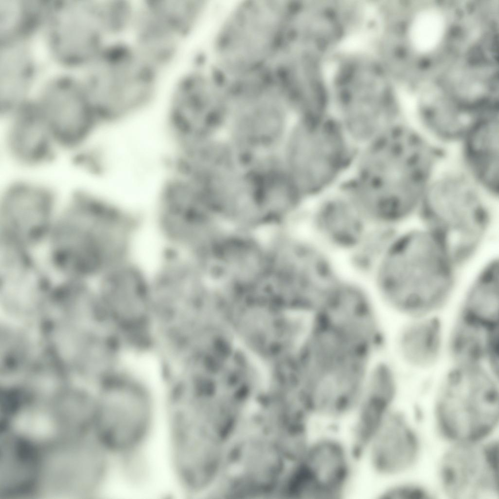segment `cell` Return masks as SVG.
Returning <instances> with one entry per match:
<instances>
[{
	"instance_id": "obj_1",
	"label": "cell",
	"mask_w": 499,
	"mask_h": 499,
	"mask_svg": "<svg viewBox=\"0 0 499 499\" xmlns=\"http://www.w3.org/2000/svg\"><path fill=\"white\" fill-rule=\"evenodd\" d=\"M364 145L346 190L371 224L397 230L411 224L441 162L436 145L403 121Z\"/></svg>"
},
{
	"instance_id": "obj_2",
	"label": "cell",
	"mask_w": 499,
	"mask_h": 499,
	"mask_svg": "<svg viewBox=\"0 0 499 499\" xmlns=\"http://www.w3.org/2000/svg\"><path fill=\"white\" fill-rule=\"evenodd\" d=\"M462 269L418 222L395 232L368 280L379 306L406 319L435 315L460 288Z\"/></svg>"
},
{
	"instance_id": "obj_3",
	"label": "cell",
	"mask_w": 499,
	"mask_h": 499,
	"mask_svg": "<svg viewBox=\"0 0 499 499\" xmlns=\"http://www.w3.org/2000/svg\"><path fill=\"white\" fill-rule=\"evenodd\" d=\"M135 215L88 190L71 194L48 238L49 259L65 278L100 277L129 259Z\"/></svg>"
},
{
	"instance_id": "obj_4",
	"label": "cell",
	"mask_w": 499,
	"mask_h": 499,
	"mask_svg": "<svg viewBox=\"0 0 499 499\" xmlns=\"http://www.w3.org/2000/svg\"><path fill=\"white\" fill-rule=\"evenodd\" d=\"M498 202L461 165L440 163L424 191L416 221L464 269L492 240Z\"/></svg>"
},
{
	"instance_id": "obj_5",
	"label": "cell",
	"mask_w": 499,
	"mask_h": 499,
	"mask_svg": "<svg viewBox=\"0 0 499 499\" xmlns=\"http://www.w3.org/2000/svg\"><path fill=\"white\" fill-rule=\"evenodd\" d=\"M89 67L83 81L100 125L147 106L158 92L162 76L126 39L108 43Z\"/></svg>"
},
{
	"instance_id": "obj_6",
	"label": "cell",
	"mask_w": 499,
	"mask_h": 499,
	"mask_svg": "<svg viewBox=\"0 0 499 499\" xmlns=\"http://www.w3.org/2000/svg\"><path fill=\"white\" fill-rule=\"evenodd\" d=\"M435 413L441 432L455 443L484 440L498 424V376L484 366H452L441 383Z\"/></svg>"
},
{
	"instance_id": "obj_7",
	"label": "cell",
	"mask_w": 499,
	"mask_h": 499,
	"mask_svg": "<svg viewBox=\"0 0 499 499\" xmlns=\"http://www.w3.org/2000/svg\"><path fill=\"white\" fill-rule=\"evenodd\" d=\"M49 5L43 25L46 43L58 63L89 65L113 40L106 0H63Z\"/></svg>"
},
{
	"instance_id": "obj_8",
	"label": "cell",
	"mask_w": 499,
	"mask_h": 499,
	"mask_svg": "<svg viewBox=\"0 0 499 499\" xmlns=\"http://www.w3.org/2000/svg\"><path fill=\"white\" fill-rule=\"evenodd\" d=\"M359 465L358 453L345 433L335 427L316 428L296 470L302 498H345L353 488Z\"/></svg>"
},
{
	"instance_id": "obj_9",
	"label": "cell",
	"mask_w": 499,
	"mask_h": 499,
	"mask_svg": "<svg viewBox=\"0 0 499 499\" xmlns=\"http://www.w3.org/2000/svg\"><path fill=\"white\" fill-rule=\"evenodd\" d=\"M339 121L308 118L296 134L293 158L297 182L311 201L328 192L351 159V145Z\"/></svg>"
},
{
	"instance_id": "obj_10",
	"label": "cell",
	"mask_w": 499,
	"mask_h": 499,
	"mask_svg": "<svg viewBox=\"0 0 499 499\" xmlns=\"http://www.w3.org/2000/svg\"><path fill=\"white\" fill-rule=\"evenodd\" d=\"M60 207L54 189L43 181H8L0 195V242L31 250L47 242Z\"/></svg>"
},
{
	"instance_id": "obj_11",
	"label": "cell",
	"mask_w": 499,
	"mask_h": 499,
	"mask_svg": "<svg viewBox=\"0 0 499 499\" xmlns=\"http://www.w3.org/2000/svg\"><path fill=\"white\" fill-rule=\"evenodd\" d=\"M31 100L60 151L72 154L92 143L100 125L83 80L68 74L52 77Z\"/></svg>"
},
{
	"instance_id": "obj_12",
	"label": "cell",
	"mask_w": 499,
	"mask_h": 499,
	"mask_svg": "<svg viewBox=\"0 0 499 499\" xmlns=\"http://www.w3.org/2000/svg\"><path fill=\"white\" fill-rule=\"evenodd\" d=\"M104 441L113 452L126 454L145 440L153 425L154 407L148 391L133 379H117L100 407Z\"/></svg>"
},
{
	"instance_id": "obj_13",
	"label": "cell",
	"mask_w": 499,
	"mask_h": 499,
	"mask_svg": "<svg viewBox=\"0 0 499 499\" xmlns=\"http://www.w3.org/2000/svg\"><path fill=\"white\" fill-rule=\"evenodd\" d=\"M305 211L304 233L341 260L371 225L344 189L328 192L311 201Z\"/></svg>"
},
{
	"instance_id": "obj_14",
	"label": "cell",
	"mask_w": 499,
	"mask_h": 499,
	"mask_svg": "<svg viewBox=\"0 0 499 499\" xmlns=\"http://www.w3.org/2000/svg\"><path fill=\"white\" fill-rule=\"evenodd\" d=\"M498 442L455 443L442 457L440 477L453 499H495L499 496Z\"/></svg>"
},
{
	"instance_id": "obj_15",
	"label": "cell",
	"mask_w": 499,
	"mask_h": 499,
	"mask_svg": "<svg viewBox=\"0 0 499 499\" xmlns=\"http://www.w3.org/2000/svg\"><path fill=\"white\" fill-rule=\"evenodd\" d=\"M417 433L401 413L394 410L358 452L360 465L377 481L392 480L417 460Z\"/></svg>"
},
{
	"instance_id": "obj_16",
	"label": "cell",
	"mask_w": 499,
	"mask_h": 499,
	"mask_svg": "<svg viewBox=\"0 0 499 499\" xmlns=\"http://www.w3.org/2000/svg\"><path fill=\"white\" fill-rule=\"evenodd\" d=\"M4 154L14 165L37 170L50 164L60 151L46 122L30 102L2 118Z\"/></svg>"
},
{
	"instance_id": "obj_17",
	"label": "cell",
	"mask_w": 499,
	"mask_h": 499,
	"mask_svg": "<svg viewBox=\"0 0 499 499\" xmlns=\"http://www.w3.org/2000/svg\"><path fill=\"white\" fill-rule=\"evenodd\" d=\"M465 171L491 196L499 200V122L494 113L480 115L460 142Z\"/></svg>"
},
{
	"instance_id": "obj_18",
	"label": "cell",
	"mask_w": 499,
	"mask_h": 499,
	"mask_svg": "<svg viewBox=\"0 0 499 499\" xmlns=\"http://www.w3.org/2000/svg\"><path fill=\"white\" fill-rule=\"evenodd\" d=\"M30 250L0 243V285L4 302L28 303L52 288L50 278Z\"/></svg>"
},
{
	"instance_id": "obj_19",
	"label": "cell",
	"mask_w": 499,
	"mask_h": 499,
	"mask_svg": "<svg viewBox=\"0 0 499 499\" xmlns=\"http://www.w3.org/2000/svg\"><path fill=\"white\" fill-rule=\"evenodd\" d=\"M461 290L458 316L489 328H498V252L491 253L480 262Z\"/></svg>"
},
{
	"instance_id": "obj_20",
	"label": "cell",
	"mask_w": 499,
	"mask_h": 499,
	"mask_svg": "<svg viewBox=\"0 0 499 499\" xmlns=\"http://www.w3.org/2000/svg\"><path fill=\"white\" fill-rule=\"evenodd\" d=\"M446 335L437 315L408 318L396 334V353L409 368L428 369L445 353Z\"/></svg>"
},
{
	"instance_id": "obj_21",
	"label": "cell",
	"mask_w": 499,
	"mask_h": 499,
	"mask_svg": "<svg viewBox=\"0 0 499 499\" xmlns=\"http://www.w3.org/2000/svg\"><path fill=\"white\" fill-rule=\"evenodd\" d=\"M0 47V115L2 118L30 102L37 65L34 54L26 43Z\"/></svg>"
},
{
	"instance_id": "obj_22",
	"label": "cell",
	"mask_w": 499,
	"mask_h": 499,
	"mask_svg": "<svg viewBox=\"0 0 499 499\" xmlns=\"http://www.w3.org/2000/svg\"><path fill=\"white\" fill-rule=\"evenodd\" d=\"M445 352L453 366L495 365L499 363V328H487L458 316L446 332Z\"/></svg>"
},
{
	"instance_id": "obj_23",
	"label": "cell",
	"mask_w": 499,
	"mask_h": 499,
	"mask_svg": "<svg viewBox=\"0 0 499 499\" xmlns=\"http://www.w3.org/2000/svg\"><path fill=\"white\" fill-rule=\"evenodd\" d=\"M274 6L269 4H249L245 6L233 18L231 24L228 27L227 35L238 36L227 37L238 38L229 39L230 42L238 40L229 43L230 47L238 43L230 54L232 57L240 56L238 62L241 56H243L242 59L244 60L257 58L266 52L273 38L278 22V13Z\"/></svg>"
},
{
	"instance_id": "obj_24",
	"label": "cell",
	"mask_w": 499,
	"mask_h": 499,
	"mask_svg": "<svg viewBox=\"0 0 499 499\" xmlns=\"http://www.w3.org/2000/svg\"><path fill=\"white\" fill-rule=\"evenodd\" d=\"M48 4L38 1L0 0V44L25 42L46 16Z\"/></svg>"
},
{
	"instance_id": "obj_25",
	"label": "cell",
	"mask_w": 499,
	"mask_h": 499,
	"mask_svg": "<svg viewBox=\"0 0 499 499\" xmlns=\"http://www.w3.org/2000/svg\"><path fill=\"white\" fill-rule=\"evenodd\" d=\"M397 230L371 225L358 244L342 259L344 271L367 282Z\"/></svg>"
},
{
	"instance_id": "obj_26",
	"label": "cell",
	"mask_w": 499,
	"mask_h": 499,
	"mask_svg": "<svg viewBox=\"0 0 499 499\" xmlns=\"http://www.w3.org/2000/svg\"><path fill=\"white\" fill-rule=\"evenodd\" d=\"M267 181L258 197L259 207L266 217L274 220L284 218L301 204L302 197L294 183L283 178Z\"/></svg>"
},
{
	"instance_id": "obj_27",
	"label": "cell",
	"mask_w": 499,
	"mask_h": 499,
	"mask_svg": "<svg viewBox=\"0 0 499 499\" xmlns=\"http://www.w3.org/2000/svg\"><path fill=\"white\" fill-rule=\"evenodd\" d=\"M444 30V21L441 14L434 10H426L414 19L410 29V38L418 51L425 52L436 46Z\"/></svg>"
},
{
	"instance_id": "obj_28",
	"label": "cell",
	"mask_w": 499,
	"mask_h": 499,
	"mask_svg": "<svg viewBox=\"0 0 499 499\" xmlns=\"http://www.w3.org/2000/svg\"><path fill=\"white\" fill-rule=\"evenodd\" d=\"M384 499H425L430 498L431 494L426 489L418 485L391 483L384 487L377 493Z\"/></svg>"
}]
</instances>
